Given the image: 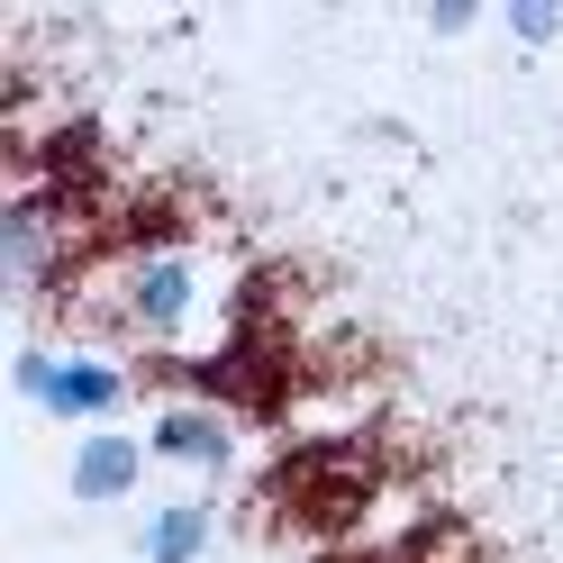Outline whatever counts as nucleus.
<instances>
[{"label": "nucleus", "mask_w": 563, "mask_h": 563, "mask_svg": "<svg viewBox=\"0 0 563 563\" xmlns=\"http://www.w3.org/2000/svg\"><path fill=\"white\" fill-rule=\"evenodd\" d=\"M191 309H200V264L183 255V245H146V255L119 273V319L136 336L173 345V336L191 328Z\"/></svg>", "instance_id": "nucleus-1"}, {"label": "nucleus", "mask_w": 563, "mask_h": 563, "mask_svg": "<svg viewBox=\"0 0 563 563\" xmlns=\"http://www.w3.org/2000/svg\"><path fill=\"white\" fill-rule=\"evenodd\" d=\"M146 464H155V445L136 428H82L74 454H64V500L74 509H119V500L146 490Z\"/></svg>", "instance_id": "nucleus-2"}, {"label": "nucleus", "mask_w": 563, "mask_h": 563, "mask_svg": "<svg viewBox=\"0 0 563 563\" xmlns=\"http://www.w3.org/2000/svg\"><path fill=\"white\" fill-rule=\"evenodd\" d=\"M364 490H373L364 445H300L291 464L273 473V500H291L300 518H319V527L355 518V509H364Z\"/></svg>", "instance_id": "nucleus-3"}, {"label": "nucleus", "mask_w": 563, "mask_h": 563, "mask_svg": "<svg viewBox=\"0 0 563 563\" xmlns=\"http://www.w3.org/2000/svg\"><path fill=\"white\" fill-rule=\"evenodd\" d=\"M64 191H46V183H27L10 209H0V264H10V291L19 300H46V282H55V245H64Z\"/></svg>", "instance_id": "nucleus-4"}, {"label": "nucleus", "mask_w": 563, "mask_h": 563, "mask_svg": "<svg viewBox=\"0 0 563 563\" xmlns=\"http://www.w3.org/2000/svg\"><path fill=\"white\" fill-rule=\"evenodd\" d=\"M119 409H128V364L100 355V345H55V391L37 418L82 437V428H119Z\"/></svg>", "instance_id": "nucleus-5"}, {"label": "nucleus", "mask_w": 563, "mask_h": 563, "mask_svg": "<svg viewBox=\"0 0 563 563\" xmlns=\"http://www.w3.org/2000/svg\"><path fill=\"white\" fill-rule=\"evenodd\" d=\"M146 445H155V464L219 482V473L236 464V418H228L219 400H164V409L146 418Z\"/></svg>", "instance_id": "nucleus-6"}, {"label": "nucleus", "mask_w": 563, "mask_h": 563, "mask_svg": "<svg viewBox=\"0 0 563 563\" xmlns=\"http://www.w3.org/2000/svg\"><path fill=\"white\" fill-rule=\"evenodd\" d=\"M219 545V509L183 490V500H146V527H136V563H209Z\"/></svg>", "instance_id": "nucleus-7"}, {"label": "nucleus", "mask_w": 563, "mask_h": 563, "mask_svg": "<svg viewBox=\"0 0 563 563\" xmlns=\"http://www.w3.org/2000/svg\"><path fill=\"white\" fill-rule=\"evenodd\" d=\"M10 382H19V400H27V409H46V391H55V345H19Z\"/></svg>", "instance_id": "nucleus-8"}, {"label": "nucleus", "mask_w": 563, "mask_h": 563, "mask_svg": "<svg viewBox=\"0 0 563 563\" xmlns=\"http://www.w3.org/2000/svg\"><path fill=\"white\" fill-rule=\"evenodd\" d=\"M509 37H518V46H554V37H563V10H545V0H518V10H509Z\"/></svg>", "instance_id": "nucleus-9"}, {"label": "nucleus", "mask_w": 563, "mask_h": 563, "mask_svg": "<svg viewBox=\"0 0 563 563\" xmlns=\"http://www.w3.org/2000/svg\"><path fill=\"white\" fill-rule=\"evenodd\" d=\"M428 27H437V37H473L482 10H473V0H445V10H428Z\"/></svg>", "instance_id": "nucleus-10"}]
</instances>
